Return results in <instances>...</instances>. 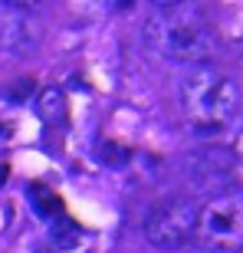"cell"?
I'll use <instances>...</instances> for the list:
<instances>
[{"mask_svg": "<svg viewBox=\"0 0 243 253\" xmlns=\"http://www.w3.org/2000/svg\"><path fill=\"white\" fill-rule=\"evenodd\" d=\"M37 112L46 125H63L69 119V102H66L63 89H56V85L43 89L40 92V102H37Z\"/></svg>", "mask_w": 243, "mask_h": 253, "instance_id": "obj_6", "label": "cell"}, {"mask_svg": "<svg viewBox=\"0 0 243 253\" xmlns=\"http://www.w3.org/2000/svg\"><path fill=\"white\" fill-rule=\"evenodd\" d=\"M184 122L197 135H217L240 112V89L227 73L210 66H194L178 85Z\"/></svg>", "mask_w": 243, "mask_h": 253, "instance_id": "obj_2", "label": "cell"}, {"mask_svg": "<svg viewBox=\"0 0 243 253\" xmlns=\"http://www.w3.org/2000/svg\"><path fill=\"white\" fill-rule=\"evenodd\" d=\"M7 178H10V165H7V161H0V191H3Z\"/></svg>", "mask_w": 243, "mask_h": 253, "instance_id": "obj_11", "label": "cell"}, {"mask_svg": "<svg viewBox=\"0 0 243 253\" xmlns=\"http://www.w3.org/2000/svg\"><path fill=\"white\" fill-rule=\"evenodd\" d=\"M145 43L155 56L187 66H204L214 56L217 37L204 13L187 3H164L145 20Z\"/></svg>", "mask_w": 243, "mask_h": 253, "instance_id": "obj_1", "label": "cell"}, {"mask_svg": "<svg viewBox=\"0 0 243 253\" xmlns=\"http://www.w3.org/2000/svg\"><path fill=\"white\" fill-rule=\"evenodd\" d=\"M37 89V83H33V76H23V79H17V83L7 89V99H13V102H23V99H30V92Z\"/></svg>", "mask_w": 243, "mask_h": 253, "instance_id": "obj_10", "label": "cell"}, {"mask_svg": "<svg viewBox=\"0 0 243 253\" xmlns=\"http://www.w3.org/2000/svg\"><path fill=\"white\" fill-rule=\"evenodd\" d=\"M0 138H7V131H3V125H0Z\"/></svg>", "mask_w": 243, "mask_h": 253, "instance_id": "obj_13", "label": "cell"}, {"mask_svg": "<svg viewBox=\"0 0 243 253\" xmlns=\"http://www.w3.org/2000/svg\"><path fill=\"white\" fill-rule=\"evenodd\" d=\"M197 211L201 207L191 201V197H164L161 204H155L145 217V237H148L155 247H164V250H174V247H184L191 237H194L197 227Z\"/></svg>", "mask_w": 243, "mask_h": 253, "instance_id": "obj_4", "label": "cell"}, {"mask_svg": "<svg viewBox=\"0 0 243 253\" xmlns=\"http://www.w3.org/2000/svg\"><path fill=\"white\" fill-rule=\"evenodd\" d=\"M27 197H30L33 211H37L43 220H56V217L63 214V201L56 197V191H49L46 184H40V181L27 188Z\"/></svg>", "mask_w": 243, "mask_h": 253, "instance_id": "obj_7", "label": "cell"}, {"mask_svg": "<svg viewBox=\"0 0 243 253\" xmlns=\"http://www.w3.org/2000/svg\"><path fill=\"white\" fill-rule=\"evenodd\" d=\"M194 237L204 250L240 253L243 250V191H220L197 211Z\"/></svg>", "mask_w": 243, "mask_h": 253, "instance_id": "obj_3", "label": "cell"}, {"mask_svg": "<svg viewBox=\"0 0 243 253\" xmlns=\"http://www.w3.org/2000/svg\"><path fill=\"white\" fill-rule=\"evenodd\" d=\"M99 155H102L105 165H115V168H119V165H125V161L131 158V151L122 148L119 141H102V145H99Z\"/></svg>", "mask_w": 243, "mask_h": 253, "instance_id": "obj_9", "label": "cell"}, {"mask_svg": "<svg viewBox=\"0 0 243 253\" xmlns=\"http://www.w3.org/2000/svg\"><path fill=\"white\" fill-rule=\"evenodd\" d=\"M187 253H217V250H204V247H197V250H187Z\"/></svg>", "mask_w": 243, "mask_h": 253, "instance_id": "obj_12", "label": "cell"}, {"mask_svg": "<svg viewBox=\"0 0 243 253\" xmlns=\"http://www.w3.org/2000/svg\"><path fill=\"white\" fill-rule=\"evenodd\" d=\"M53 240H56L59 247H66V250H73V247H79V240H82V230H79L76 220L59 214L56 220H53Z\"/></svg>", "mask_w": 243, "mask_h": 253, "instance_id": "obj_8", "label": "cell"}, {"mask_svg": "<svg viewBox=\"0 0 243 253\" xmlns=\"http://www.w3.org/2000/svg\"><path fill=\"white\" fill-rule=\"evenodd\" d=\"M40 37H43V27L33 10L13 0H0V53L27 56L40 46Z\"/></svg>", "mask_w": 243, "mask_h": 253, "instance_id": "obj_5", "label": "cell"}]
</instances>
